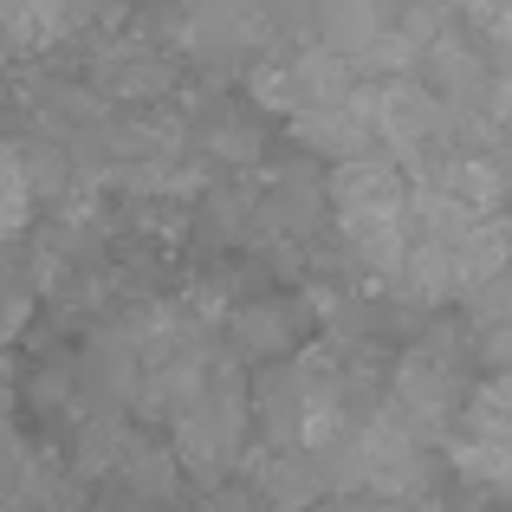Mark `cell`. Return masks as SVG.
Masks as SVG:
<instances>
[{"instance_id":"cell-1","label":"cell","mask_w":512,"mask_h":512,"mask_svg":"<svg viewBox=\"0 0 512 512\" xmlns=\"http://www.w3.org/2000/svg\"><path fill=\"white\" fill-rule=\"evenodd\" d=\"M325 195H331V214H338V234L350 240V253L396 279L415 240V182L383 156H350V163H338Z\"/></svg>"},{"instance_id":"cell-2","label":"cell","mask_w":512,"mask_h":512,"mask_svg":"<svg viewBox=\"0 0 512 512\" xmlns=\"http://www.w3.org/2000/svg\"><path fill=\"white\" fill-rule=\"evenodd\" d=\"M448 454L480 487H512V383L467 389L461 415L448 428Z\"/></svg>"},{"instance_id":"cell-3","label":"cell","mask_w":512,"mask_h":512,"mask_svg":"<svg viewBox=\"0 0 512 512\" xmlns=\"http://www.w3.org/2000/svg\"><path fill=\"white\" fill-rule=\"evenodd\" d=\"M240 435H247V396H240L234 376H208L182 396V422H175V448H182L188 467L214 474L240 454Z\"/></svg>"},{"instance_id":"cell-4","label":"cell","mask_w":512,"mask_h":512,"mask_svg":"<svg viewBox=\"0 0 512 512\" xmlns=\"http://www.w3.org/2000/svg\"><path fill=\"white\" fill-rule=\"evenodd\" d=\"M253 91H260L266 111H286L292 124H299V117H318V111H331V104H344L350 91H357V65L331 46H312V52H299V59L266 65V72L253 78Z\"/></svg>"},{"instance_id":"cell-5","label":"cell","mask_w":512,"mask_h":512,"mask_svg":"<svg viewBox=\"0 0 512 512\" xmlns=\"http://www.w3.org/2000/svg\"><path fill=\"white\" fill-rule=\"evenodd\" d=\"M461 402H467V383L441 350H409L402 370H396V383H389V415H402L422 441L448 435L454 415H461Z\"/></svg>"},{"instance_id":"cell-6","label":"cell","mask_w":512,"mask_h":512,"mask_svg":"<svg viewBox=\"0 0 512 512\" xmlns=\"http://www.w3.org/2000/svg\"><path fill=\"white\" fill-rule=\"evenodd\" d=\"M91 13V0H0V39L20 52H46Z\"/></svg>"},{"instance_id":"cell-7","label":"cell","mask_w":512,"mask_h":512,"mask_svg":"<svg viewBox=\"0 0 512 512\" xmlns=\"http://www.w3.org/2000/svg\"><path fill=\"white\" fill-rule=\"evenodd\" d=\"M98 85L111 91V98H163L169 59H163V52H150V46H117V52H104Z\"/></svg>"},{"instance_id":"cell-8","label":"cell","mask_w":512,"mask_h":512,"mask_svg":"<svg viewBox=\"0 0 512 512\" xmlns=\"http://www.w3.org/2000/svg\"><path fill=\"white\" fill-rule=\"evenodd\" d=\"M33 195H39V182L26 175V156H20V150H0V240L26 227Z\"/></svg>"},{"instance_id":"cell-9","label":"cell","mask_w":512,"mask_h":512,"mask_svg":"<svg viewBox=\"0 0 512 512\" xmlns=\"http://www.w3.org/2000/svg\"><path fill=\"white\" fill-rule=\"evenodd\" d=\"M487 111H493V117H500V124L512 130V72H506V78H493V98H487Z\"/></svg>"},{"instance_id":"cell-10","label":"cell","mask_w":512,"mask_h":512,"mask_svg":"<svg viewBox=\"0 0 512 512\" xmlns=\"http://www.w3.org/2000/svg\"><path fill=\"white\" fill-rule=\"evenodd\" d=\"M91 7H104V0H91Z\"/></svg>"}]
</instances>
